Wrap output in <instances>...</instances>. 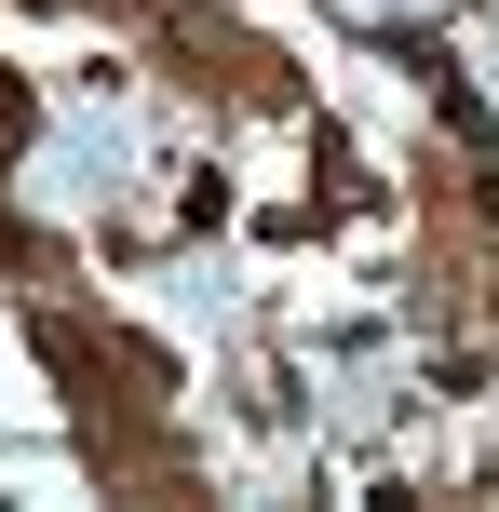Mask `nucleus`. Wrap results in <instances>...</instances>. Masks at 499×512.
Returning a JSON list of instances; mask_svg holds the SVG:
<instances>
[{
    "instance_id": "nucleus-4",
    "label": "nucleus",
    "mask_w": 499,
    "mask_h": 512,
    "mask_svg": "<svg viewBox=\"0 0 499 512\" xmlns=\"http://www.w3.org/2000/svg\"><path fill=\"white\" fill-rule=\"evenodd\" d=\"M27 135H41V95L0 68V270H14V297H27V283H81V270H68V243H41V230L14 216V162H27Z\"/></svg>"
},
{
    "instance_id": "nucleus-1",
    "label": "nucleus",
    "mask_w": 499,
    "mask_h": 512,
    "mask_svg": "<svg viewBox=\"0 0 499 512\" xmlns=\"http://www.w3.org/2000/svg\"><path fill=\"white\" fill-rule=\"evenodd\" d=\"M27 364L68 405V459L95 472L108 499L189 512L203 499V432H189V364L162 351L149 324H122L108 297H68V283H27Z\"/></svg>"
},
{
    "instance_id": "nucleus-5",
    "label": "nucleus",
    "mask_w": 499,
    "mask_h": 512,
    "mask_svg": "<svg viewBox=\"0 0 499 512\" xmlns=\"http://www.w3.org/2000/svg\"><path fill=\"white\" fill-rule=\"evenodd\" d=\"M27 14H108V0H27Z\"/></svg>"
},
{
    "instance_id": "nucleus-3",
    "label": "nucleus",
    "mask_w": 499,
    "mask_h": 512,
    "mask_svg": "<svg viewBox=\"0 0 499 512\" xmlns=\"http://www.w3.org/2000/svg\"><path fill=\"white\" fill-rule=\"evenodd\" d=\"M419 310L432 324H499V162H486V135L419 162Z\"/></svg>"
},
{
    "instance_id": "nucleus-2",
    "label": "nucleus",
    "mask_w": 499,
    "mask_h": 512,
    "mask_svg": "<svg viewBox=\"0 0 499 512\" xmlns=\"http://www.w3.org/2000/svg\"><path fill=\"white\" fill-rule=\"evenodd\" d=\"M108 14L149 41V68L203 108H243V122H311V68H297L270 27L216 14V0H108Z\"/></svg>"
}]
</instances>
